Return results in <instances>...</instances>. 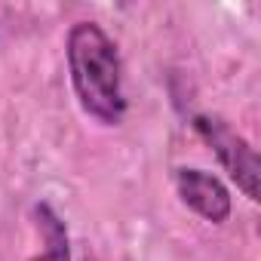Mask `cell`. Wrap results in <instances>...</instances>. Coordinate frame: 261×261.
Masks as SVG:
<instances>
[{"mask_svg": "<svg viewBox=\"0 0 261 261\" xmlns=\"http://www.w3.org/2000/svg\"><path fill=\"white\" fill-rule=\"evenodd\" d=\"M31 215H34V224H37V230L46 243V249L40 255H34L31 261H71L68 230H65V221L56 215V209L49 203H34Z\"/></svg>", "mask_w": 261, "mask_h": 261, "instance_id": "277c9868", "label": "cell"}, {"mask_svg": "<svg viewBox=\"0 0 261 261\" xmlns=\"http://www.w3.org/2000/svg\"><path fill=\"white\" fill-rule=\"evenodd\" d=\"M175 191L191 212H197L200 218H206L212 224H224L233 212L227 185L206 169H194V166L175 169Z\"/></svg>", "mask_w": 261, "mask_h": 261, "instance_id": "3957f363", "label": "cell"}, {"mask_svg": "<svg viewBox=\"0 0 261 261\" xmlns=\"http://www.w3.org/2000/svg\"><path fill=\"white\" fill-rule=\"evenodd\" d=\"M191 126H194V133L203 139V145L215 154V160L230 175V181L252 203H258V175L261 172H258V154H255V148L237 133L224 117H218V114H194Z\"/></svg>", "mask_w": 261, "mask_h": 261, "instance_id": "7a4b0ae2", "label": "cell"}, {"mask_svg": "<svg viewBox=\"0 0 261 261\" xmlns=\"http://www.w3.org/2000/svg\"><path fill=\"white\" fill-rule=\"evenodd\" d=\"M68 77L74 98L86 117L101 126H120L129 101L123 92V62L117 43L95 22H77L65 40Z\"/></svg>", "mask_w": 261, "mask_h": 261, "instance_id": "6da1fadb", "label": "cell"}]
</instances>
